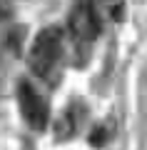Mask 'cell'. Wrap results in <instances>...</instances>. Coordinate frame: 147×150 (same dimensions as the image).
Segmentation results:
<instances>
[{"mask_svg":"<svg viewBox=\"0 0 147 150\" xmlns=\"http://www.w3.org/2000/svg\"><path fill=\"white\" fill-rule=\"evenodd\" d=\"M65 50V38L60 28H45V30L37 33V38L32 40L30 55H27V63L30 70L37 78H50V73L55 70V65L60 63Z\"/></svg>","mask_w":147,"mask_h":150,"instance_id":"6da1fadb","label":"cell"},{"mask_svg":"<svg viewBox=\"0 0 147 150\" xmlns=\"http://www.w3.org/2000/svg\"><path fill=\"white\" fill-rule=\"evenodd\" d=\"M102 18L97 13V8L92 3H77L70 13L68 23H70V33L77 43H92L95 38L100 35V28H102Z\"/></svg>","mask_w":147,"mask_h":150,"instance_id":"7a4b0ae2","label":"cell"},{"mask_svg":"<svg viewBox=\"0 0 147 150\" xmlns=\"http://www.w3.org/2000/svg\"><path fill=\"white\" fill-rule=\"evenodd\" d=\"M18 103H20V112L25 118V123L32 130L47 128V105L42 100V95L35 90V85H30L27 80H20V85H18Z\"/></svg>","mask_w":147,"mask_h":150,"instance_id":"3957f363","label":"cell"},{"mask_svg":"<svg viewBox=\"0 0 147 150\" xmlns=\"http://www.w3.org/2000/svg\"><path fill=\"white\" fill-rule=\"evenodd\" d=\"M82 105L80 103H72V105H68L63 110V115H60L58 120H55V125H53V130H55V138L63 143V140H70V138H75L77 135V130H80V123H82Z\"/></svg>","mask_w":147,"mask_h":150,"instance_id":"277c9868","label":"cell"},{"mask_svg":"<svg viewBox=\"0 0 147 150\" xmlns=\"http://www.w3.org/2000/svg\"><path fill=\"white\" fill-rule=\"evenodd\" d=\"M95 8H97V13H100V18H110L112 23H120L122 15H125V0H90Z\"/></svg>","mask_w":147,"mask_h":150,"instance_id":"5b68a950","label":"cell"},{"mask_svg":"<svg viewBox=\"0 0 147 150\" xmlns=\"http://www.w3.org/2000/svg\"><path fill=\"white\" fill-rule=\"evenodd\" d=\"M105 143H110V128L107 125H95L90 130V145L92 148H105Z\"/></svg>","mask_w":147,"mask_h":150,"instance_id":"8992f818","label":"cell"}]
</instances>
